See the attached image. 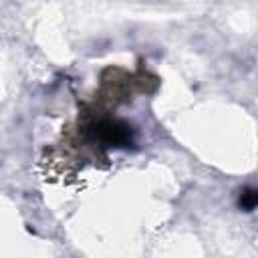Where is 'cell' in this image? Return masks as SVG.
Segmentation results:
<instances>
[{"instance_id": "obj_1", "label": "cell", "mask_w": 258, "mask_h": 258, "mask_svg": "<svg viewBox=\"0 0 258 258\" xmlns=\"http://www.w3.org/2000/svg\"><path fill=\"white\" fill-rule=\"evenodd\" d=\"M95 135L111 147H127L131 143V127L117 119L99 121L95 127Z\"/></svg>"}, {"instance_id": "obj_2", "label": "cell", "mask_w": 258, "mask_h": 258, "mask_svg": "<svg viewBox=\"0 0 258 258\" xmlns=\"http://www.w3.org/2000/svg\"><path fill=\"white\" fill-rule=\"evenodd\" d=\"M256 204H258V191H256L254 187H244V189L240 191V198H238L240 210L252 212V210L256 208Z\"/></svg>"}]
</instances>
